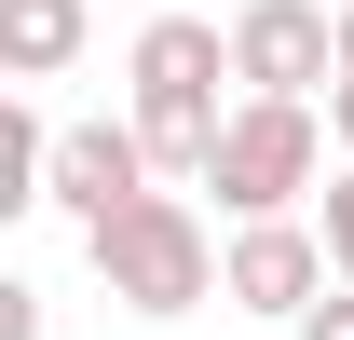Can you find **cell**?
I'll return each instance as SVG.
<instances>
[{"instance_id":"cell-1","label":"cell","mask_w":354,"mask_h":340,"mask_svg":"<svg viewBox=\"0 0 354 340\" xmlns=\"http://www.w3.org/2000/svg\"><path fill=\"white\" fill-rule=\"evenodd\" d=\"M123 82H136V136H150V177H205L218 164V82H232V28H205V14H150L123 55Z\"/></svg>"},{"instance_id":"cell-2","label":"cell","mask_w":354,"mask_h":340,"mask_svg":"<svg viewBox=\"0 0 354 340\" xmlns=\"http://www.w3.org/2000/svg\"><path fill=\"white\" fill-rule=\"evenodd\" d=\"M82 258H95V286L123 299V313L164 327V313H205V299H218V258H232V245L205 232L191 191H150V205H123L109 232H82Z\"/></svg>"},{"instance_id":"cell-7","label":"cell","mask_w":354,"mask_h":340,"mask_svg":"<svg viewBox=\"0 0 354 340\" xmlns=\"http://www.w3.org/2000/svg\"><path fill=\"white\" fill-rule=\"evenodd\" d=\"M82 55V0H0V68L14 82H55Z\"/></svg>"},{"instance_id":"cell-6","label":"cell","mask_w":354,"mask_h":340,"mask_svg":"<svg viewBox=\"0 0 354 340\" xmlns=\"http://www.w3.org/2000/svg\"><path fill=\"white\" fill-rule=\"evenodd\" d=\"M150 191H164V177H150V136H136V123H68V136H55V191H41V205H68L82 232H109V218L150 205Z\"/></svg>"},{"instance_id":"cell-8","label":"cell","mask_w":354,"mask_h":340,"mask_svg":"<svg viewBox=\"0 0 354 340\" xmlns=\"http://www.w3.org/2000/svg\"><path fill=\"white\" fill-rule=\"evenodd\" d=\"M313 232H327V272H341V286H354V164L327 177V218H313Z\"/></svg>"},{"instance_id":"cell-11","label":"cell","mask_w":354,"mask_h":340,"mask_svg":"<svg viewBox=\"0 0 354 340\" xmlns=\"http://www.w3.org/2000/svg\"><path fill=\"white\" fill-rule=\"evenodd\" d=\"M327 136H341V150H354V82H341V95H327Z\"/></svg>"},{"instance_id":"cell-10","label":"cell","mask_w":354,"mask_h":340,"mask_svg":"<svg viewBox=\"0 0 354 340\" xmlns=\"http://www.w3.org/2000/svg\"><path fill=\"white\" fill-rule=\"evenodd\" d=\"M0 340H41V286H0Z\"/></svg>"},{"instance_id":"cell-12","label":"cell","mask_w":354,"mask_h":340,"mask_svg":"<svg viewBox=\"0 0 354 340\" xmlns=\"http://www.w3.org/2000/svg\"><path fill=\"white\" fill-rule=\"evenodd\" d=\"M341 82H354V0H341Z\"/></svg>"},{"instance_id":"cell-9","label":"cell","mask_w":354,"mask_h":340,"mask_svg":"<svg viewBox=\"0 0 354 340\" xmlns=\"http://www.w3.org/2000/svg\"><path fill=\"white\" fill-rule=\"evenodd\" d=\"M286 340H354V286H341V299H313V313H300Z\"/></svg>"},{"instance_id":"cell-5","label":"cell","mask_w":354,"mask_h":340,"mask_svg":"<svg viewBox=\"0 0 354 340\" xmlns=\"http://www.w3.org/2000/svg\"><path fill=\"white\" fill-rule=\"evenodd\" d=\"M218 299H232V313H272V327H300L313 299H341V272H327V232H313V218H259V232H232Z\"/></svg>"},{"instance_id":"cell-4","label":"cell","mask_w":354,"mask_h":340,"mask_svg":"<svg viewBox=\"0 0 354 340\" xmlns=\"http://www.w3.org/2000/svg\"><path fill=\"white\" fill-rule=\"evenodd\" d=\"M232 82L272 95V109L341 95V0H245L232 14Z\"/></svg>"},{"instance_id":"cell-3","label":"cell","mask_w":354,"mask_h":340,"mask_svg":"<svg viewBox=\"0 0 354 340\" xmlns=\"http://www.w3.org/2000/svg\"><path fill=\"white\" fill-rule=\"evenodd\" d=\"M327 177V109H272V95H232V136L205 191L232 205V232H259V218H300V191Z\"/></svg>"}]
</instances>
